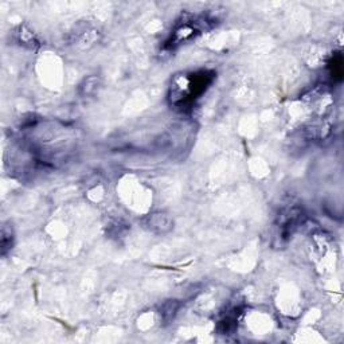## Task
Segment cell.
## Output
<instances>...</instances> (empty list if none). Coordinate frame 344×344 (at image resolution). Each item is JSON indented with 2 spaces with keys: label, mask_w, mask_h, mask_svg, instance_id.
<instances>
[{
  "label": "cell",
  "mask_w": 344,
  "mask_h": 344,
  "mask_svg": "<svg viewBox=\"0 0 344 344\" xmlns=\"http://www.w3.org/2000/svg\"><path fill=\"white\" fill-rule=\"evenodd\" d=\"M145 226L149 230H152L153 233L162 234V233H167L168 230H171V227H172V221L167 215H164V214H155V215H151L147 219Z\"/></svg>",
  "instance_id": "6da1fadb"
},
{
  "label": "cell",
  "mask_w": 344,
  "mask_h": 344,
  "mask_svg": "<svg viewBox=\"0 0 344 344\" xmlns=\"http://www.w3.org/2000/svg\"><path fill=\"white\" fill-rule=\"evenodd\" d=\"M18 39L20 43L26 44V46H29V48H33V46H35V44L38 43L34 34L31 33V31H29L27 29H25V27H20V29H19Z\"/></svg>",
  "instance_id": "7a4b0ae2"
}]
</instances>
